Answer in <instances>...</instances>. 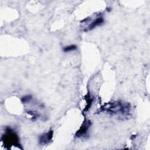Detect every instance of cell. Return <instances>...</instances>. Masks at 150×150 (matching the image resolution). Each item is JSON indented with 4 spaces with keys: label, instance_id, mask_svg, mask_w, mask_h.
Returning <instances> with one entry per match:
<instances>
[{
    "label": "cell",
    "instance_id": "obj_1",
    "mask_svg": "<svg viewBox=\"0 0 150 150\" xmlns=\"http://www.w3.org/2000/svg\"><path fill=\"white\" fill-rule=\"evenodd\" d=\"M131 105L129 103L121 101H115L105 104L101 107L100 111L105 112L111 115H121L122 116L129 114Z\"/></svg>",
    "mask_w": 150,
    "mask_h": 150
},
{
    "label": "cell",
    "instance_id": "obj_3",
    "mask_svg": "<svg viewBox=\"0 0 150 150\" xmlns=\"http://www.w3.org/2000/svg\"><path fill=\"white\" fill-rule=\"evenodd\" d=\"M104 23V17L102 14H94L81 21L84 31L87 32L94 29Z\"/></svg>",
    "mask_w": 150,
    "mask_h": 150
},
{
    "label": "cell",
    "instance_id": "obj_4",
    "mask_svg": "<svg viewBox=\"0 0 150 150\" xmlns=\"http://www.w3.org/2000/svg\"><path fill=\"white\" fill-rule=\"evenodd\" d=\"M91 125V122L90 120H85L80 127V129L76 132L75 135L78 138H81L86 136L88 132L89 128Z\"/></svg>",
    "mask_w": 150,
    "mask_h": 150
},
{
    "label": "cell",
    "instance_id": "obj_2",
    "mask_svg": "<svg viewBox=\"0 0 150 150\" xmlns=\"http://www.w3.org/2000/svg\"><path fill=\"white\" fill-rule=\"evenodd\" d=\"M1 141L6 148H10L11 147L15 146L22 149L18 135L15 131L10 127L6 128L4 134L1 137Z\"/></svg>",
    "mask_w": 150,
    "mask_h": 150
},
{
    "label": "cell",
    "instance_id": "obj_5",
    "mask_svg": "<svg viewBox=\"0 0 150 150\" xmlns=\"http://www.w3.org/2000/svg\"><path fill=\"white\" fill-rule=\"evenodd\" d=\"M53 132L52 130L47 132H45L39 137V144L42 146L46 145L52 140Z\"/></svg>",
    "mask_w": 150,
    "mask_h": 150
},
{
    "label": "cell",
    "instance_id": "obj_6",
    "mask_svg": "<svg viewBox=\"0 0 150 150\" xmlns=\"http://www.w3.org/2000/svg\"><path fill=\"white\" fill-rule=\"evenodd\" d=\"M77 48V46L75 45H68L66 46L65 47H63V50L64 52H72L74 51L75 50H76Z\"/></svg>",
    "mask_w": 150,
    "mask_h": 150
},
{
    "label": "cell",
    "instance_id": "obj_7",
    "mask_svg": "<svg viewBox=\"0 0 150 150\" xmlns=\"http://www.w3.org/2000/svg\"><path fill=\"white\" fill-rule=\"evenodd\" d=\"M32 100V97L30 95H26L21 98V101L23 104L30 103Z\"/></svg>",
    "mask_w": 150,
    "mask_h": 150
}]
</instances>
